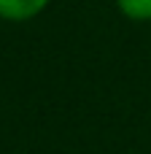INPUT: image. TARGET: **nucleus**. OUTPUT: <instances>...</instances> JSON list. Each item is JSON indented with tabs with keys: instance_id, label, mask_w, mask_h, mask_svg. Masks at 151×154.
I'll return each mask as SVG.
<instances>
[{
	"instance_id": "f03ea898",
	"label": "nucleus",
	"mask_w": 151,
	"mask_h": 154,
	"mask_svg": "<svg viewBox=\"0 0 151 154\" xmlns=\"http://www.w3.org/2000/svg\"><path fill=\"white\" fill-rule=\"evenodd\" d=\"M122 14L130 16V19H138V22H146L151 19V0H116Z\"/></svg>"
},
{
	"instance_id": "f257e3e1",
	"label": "nucleus",
	"mask_w": 151,
	"mask_h": 154,
	"mask_svg": "<svg viewBox=\"0 0 151 154\" xmlns=\"http://www.w3.org/2000/svg\"><path fill=\"white\" fill-rule=\"evenodd\" d=\"M46 5L49 0H0V16L11 22H24L38 16Z\"/></svg>"
}]
</instances>
